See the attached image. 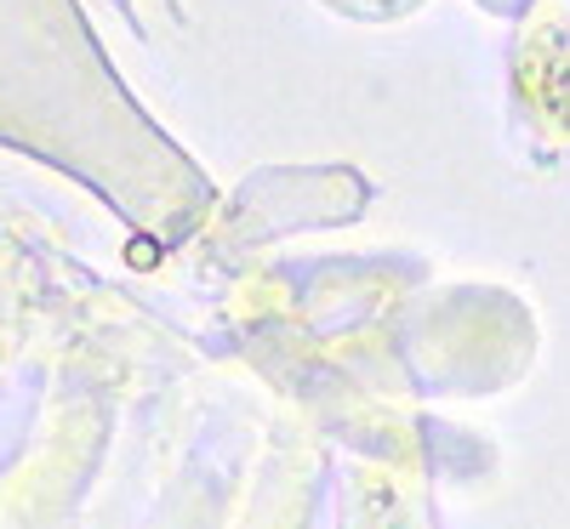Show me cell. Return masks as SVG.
<instances>
[{"label":"cell","instance_id":"obj_2","mask_svg":"<svg viewBox=\"0 0 570 529\" xmlns=\"http://www.w3.org/2000/svg\"><path fill=\"white\" fill-rule=\"evenodd\" d=\"M337 529H440V507H434L422 467L400 456L348 461Z\"/></svg>","mask_w":570,"mask_h":529},{"label":"cell","instance_id":"obj_1","mask_svg":"<svg viewBox=\"0 0 570 529\" xmlns=\"http://www.w3.org/2000/svg\"><path fill=\"white\" fill-rule=\"evenodd\" d=\"M513 91L537 126L570 137V0H537L531 18L519 23Z\"/></svg>","mask_w":570,"mask_h":529},{"label":"cell","instance_id":"obj_3","mask_svg":"<svg viewBox=\"0 0 570 529\" xmlns=\"http://www.w3.org/2000/svg\"><path fill=\"white\" fill-rule=\"evenodd\" d=\"M18 325H23V302L12 291V273L0 268V370H7V359L18 353Z\"/></svg>","mask_w":570,"mask_h":529}]
</instances>
